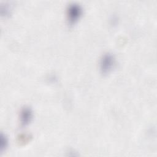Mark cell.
Listing matches in <instances>:
<instances>
[{"label":"cell","mask_w":157,"mask_h":157,"mask_svg":"<svg viewBox=\"0 0 157 157\" xmlns=\"http://www.w3.org/2000/svg\"><path fill=\"white\" fill-rule=\"evenodd\" d=\"M82 10L81 6L77 3H71L67 9V18L69 24H74L80 18Z\"/></svg>","instance_id":"1"},{"label":"cell","mask_w":157,"mask_h":157,"mask_svg":"<svg viewBox=\"0 0 157 157\" xmlns=\"http://www.w3.org/2000/svg\"><path fill=\"white\" fill-rule=\"evenodd\" d=\"M115 58L112 54L110 53H105L102 55L100 61V69L103 74H108L113 67Z\"/></svg>","instance_id":"2"},{"label":"cell","mask_w":157,"mask_h":157,"mask_svg":"<svg viewBox=\"0 0 157 157\" xmlns=\"http://www.w3.org/2000/svg\"><path fill=\"white\" fill-rule=\"evenodd\" d=\"M33 117L32 110L29 107H23L20 112V118L22 126L27 125L31 120Z\"/></svg>","instance_id":"3"},{"label":"cell","mask_w":157,"mask_h":157,"mask_svg":"<svg viewBox=\"0 0 157 157\" xmlns=\"http://www.w3.org/2000/svg\"><path fill=\"white\" fill-rule=\"evenodd\" d=\"M7 144H8L7 138L6 137V136L2 134L1 136V150L2 151L3 150L6 149L7 146Z\"/></svg>","instance_id":"4"}]
</instances>
